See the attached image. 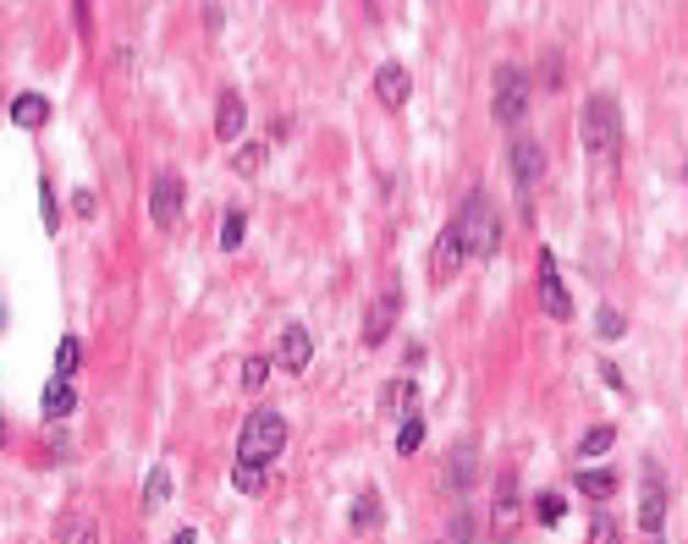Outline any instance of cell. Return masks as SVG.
I'll list each match as a JSON object with an SVG mask.
<instances>
[{
	"label": "cell",
	"instance_id": "8fae6325",
	"mask_svg": "<svg viewBox=\"0 0 688 544\" xmlns=\"http://www.w3.org/2000/svg\"><path fill=\"white\" fill-rule=\"evenodd\" d=\"M308 358H314V336H308L303 325H286V330H281V347H275V363H281L286 374H303Z\"/></svg>",
	"mask_w": 688,
	"mask_h": 544
},
{
	"label": "cell",
	"instance_id": "2e32d148",
	"mask_svg": "<svg viewBox=\"0 0 688 544\" xmlns=\"http://www.w3.org/2000/svg\"><path fill=\"white\" fill-rule=\"evenodd\" d=\"M414 396H419V385H414V379H392V385L381 390V407H386V412H397V418H408V412H414Z\"/></svg>",
	"mask_w": 688,
	"mask_h": 544
},
{
	"label": "cell",
	"instance_id": "4dcf8cb0",
	"mask_svg": "<svg viewBox=\"0 0 688 544\" xmlns=\"http://www.w3.org/2000/svg\"><path fill=\"white\" fill-rule=\"evenodd\" d=\"M78 358H83V347L67 336V341L56 347V374H72V369H78Z\"/></svg>",
	"mask_w": 688,
	"mask_h": 544
},
{
	"label": "cell",
	"instance_id": "4316f807",
	"mask_svg": "<svg viewBox=\"0 0 688 544\" xmlns=\"http://www.w3.org/2000/svg\"><path fill=\"white\" fill-rule=\"evenodd\" d=\"M518 522V495H512V478H501V495H496V528H512Z\"/></svg>",
	"mask_w": 688,
	"mask_h": 544
},
{
	"label": "cell",
	"instance_id": "44dd1931",
	"mask_svg": "<svg viewBox=\"0 0 688 544\" xmlns=\"http://www.w3.org/2000/svg\"><path fill=\"white\" fill-rule=\"evenodd\" d=\"M425 445V418L419 412H408L403 423H397V456H414Z\"/></svg>",
	"mask_w": 688,
	"mask_h": 544
},
{
	"label": "cell",
	"instance_id": "7a4b0ae2",
	"mask_svg": "<svg viewBox=\"0 0 688 544\" xmlns=\"http://www.w3.org/2000/svg\"><path fill=\"white\" fill-rule=\"evenodd\" d=\"M452 226H458L469 259H496V248H501V215H496V204L485 193H469Z\"/></svg>",
	"mask_w": 688,
	"mask_h": 544
},
{
	"label": "cell",
	"instance_id": "8d00e7d4",
	"mask_svg": "<svg viewBox=\"0 0 688 544\" xmlns=\"http://www.w3.org/2000/svg\"><path fill=\"white\" fill-rule=\"evenodd\" d=\"M650 544H666V539H661V533H650Z\"/></svg>",
	"mask_w": 688,
	"mask_h": 544
},
{
	"label": "cell",
	"instance_id": "ac0fdd59",
	"mask_svg": "<svg viewBox=\"0 0 688 544\" xmlns=\"http://www.w3.org/2000/svg\"><path fill=\"white\" fill-rule=\"evenodd\" d=\"M573 484H578L589 500H611V495H617V478H611V473H600V467H584Z\"/></svg>",
	"mask_w": 688,
	"mask_h": 544
},
{
	"label": "cell",
	"instance_id": "9c48e42d",
	"mask_svg": "<svg viewBox=\"0 0 688 544\" xmlns=\"http://www.w3.org/2000/svg\"><path fill=\"white\" fill-rule=\"evenodd\" d=\"M639 528H644V533H661V528H666V484H661V467H655V462L644 467V495H639Z\"/></svg>",
	"mask_w": 688,
	"mask_h": 544
},
{
	"label": "cell",
	"instance_id": "e0dca14e",
	"mask_svg": "<svg viewBox=\"0 0 688 544\" xmlns=\"http://www.w3.org/2000/svg\"><path fill=\"white\" fill-rule=\"evenodd\" d=\"M447 478H452V489H469V484H474V445H469V440L447 456Z\"/></svg>",
	"mask_w": 688,
	"mask_h": 544
},
{
	"label": "cell",
	"instance_id": "7c38bea8",
	"mask_svg": "<svg viewBox=\"0 0 688 544\" xmlns=\"http://www.w3.org/2000/svg\"><path fill=\"white\" fill-rule=\"evenodd\" d=\"M408 94H414V83H408V67L386 61V67L375 72V100H381L386 111H403V105H408Z\"/></svg>",
	"mask_w": 688,
	"mask_h": 544
},
{
	"label": "cell",
	"instance_id": "603a6c76",
	"mask_svg": "<svg viewBox=\"0 0 688 544\" xmlns=\"http://www.w3.org/2000/svg\"><path fill=\"white\" fill-rule=\"evenodd\" d=\"M595 336H600V341L628 336V314H622V308H600V314H595Z\"/></svg>",
	"mask_w": 688,
	"mask_h": 544
},
{
	"label": "cell",
	"instance_id": "d6986e66",
	"mask_svg": "<svg viewBox=\"0 0 688 544\" xmlns=\"http://www.w3.org/2000/svg\"><path fill=\"white\" fill-rule=\"evenodd\" d=\"M381 517H386L381 495H375V489H364V495L353 500V528H359V533H364V528H381Z\"/></svg>",
	"mask_w": 688,
	"mask_h": 544
},
{
	"label": "cell",
	"instance_id": "ba28073f",
	"mask_svg": "<svg viewBox=\"0 0 688 544\" xmlns=\"http://www.w3.org/2000/svg\"><path fill=\"white\" fill-rule=\"evenodd\" d=\"M463 259H469V248H463L458 226H447V231L436 237V248H430V286H447V281L463 270Z\"/></svg>",
	"mask_w": 688,
	"mask_h": 544
},
{
	"label": "cell",
	"instance_id": "5b68a950",
	"mask_svg": "<svg viewBox=\"0 0 688 544\" xmlns=\"http://www.w3.org/2000/svg\"><path fill=\"white\" fill-rule=\"evenodd\" d=\"M512 182H518V199H523V209H534V182L545 177V149H540V138H512Z\"/></svg>",
	"mask_w": 688,
	"mask_h": 544
},
{
	"label": "cell",
	"instance_id": "9a60e30c",
	"mask_svg": "<svg viewBox=\"0 0 688 544\" xmlns=\"http://www.w3.org/2000/svg\"><path fill=\"white\" fill-rule=\"evenodd\" d=\"M40 407H45V418H67V412L78 407V390H72V379H67V374H56V379L45 385V401H40Z\"/></svg>",
	"mask_w": 688,
	"mask_h": 544
},
{
	"label": "cell",
	"instance_id": "1f68e13d",
	"mask_svg": "<svg viewBox=\"0 0 688 544\" xmlns=\"http://www.w3.org/2000/svg\"><path fill=\"white\" fill-rule=\"evenodd\" d=\"M264 374H270V358H248V363H243V390H259Z\"/></svg>",
	"mask_w": 688,
	"mask_h": 544
},
{
	"label": "cell",
	"instance_id": "d6a6232c",
	"mask_svg": "<svg viewBox=\"0 0 688 544\" xmlns=\"http://www.w3.org/2000/svg\"><path fill=\"white\" fill-rule=\"evenodd\" d=\"M600 379H606L611 390H628V379H622V369H617V363H600Z\"/></svg>",
	"mask_w": 688,
	"mask_h": 544
},
{
	"label": "cell",
	"instance_id": "4fadbf2b",
	"mask_svg": "<svg viewBox=\"0 0 688 544\" xmlns=\"http://www.w3.org/2000/svg\"><path fill=\"white\" fill-rule=\"evenodd\" d=\"M392 325H397V292H381L375 308H370V319H364V347H381L392 336Z\"/></svg>",
	"mask_w": 688,
	"mask_h": 544
},
{
	"label": "cell",
	"instance_id": "cb8c5ba5",
	"mask_svg": "<svg viewBox=\"0 0 688 544\" xmlns=\"http://www.w3.org/2000/svg\"><path fill=\"white\" fill-rule=\"evenodd\" d=\"M578 445H584V456H606V451L617 445V429H611V423H595V429H584Z\"/></svg>",
	"mask_w": 688,
	"mask_h": 544
},
{
	"label": "cell",
	"instance_id": "5bb4252c",
	"mask_svg": "<svg viewBox=\"0 0 688 544\" xmlns=\"http://www.w3.org/2000/svg\"><path fill=\"white\" fill-rule=\"evenodd\" d=\"M45 122H50V100H45V94H18V100H12V127L40 133Z\"/></svg>",
	"mask_w": 688,
	"mask_h": 544
},
{
	"label": "cell",
	"instance_id": "d590c367",
	"mask_svg": "<svg viewBox=\"0 0 688 544\" xmlns=\"http://www.w3.org/2000/svg\"><path fill=\"white\" fill-rule=\"evenodd\" d=\"M171 544H199V539H193V528H182V533H177Z\"/></svg>",
	"mask_w": 688,
	"mask_h": 544
},
{
	"label": "cell",
	"instance_id": "7402d4cb",
	"mask_svg": "<svg viewBox=\"0 0 688 544\" xmlns=\"http://www.w3.org/2000/svg\"><path fill=\"white\" fill-rule=\"evenodd\" d=\"M166 500H171V467H155L144 484V511H160Z\"/></svg>",
	"mask_w": 688,
	"mask_h": 544
},
{
	"label": "cell",
	"instance_id": "277c9868",
	"mask_svg": "<svg viewBox=\"0 0 688 544\" xmlns=\"http://www.w3.org/2000/svg\"><path fill=\"white\" fill-rule=\"evenodd\" d=\"M529 100H534V89H529V72L523 67H496V78H490V116L501 122V127H518L523 116H529Z\"/></svg>",
	"mask_w": 688,
	"mask_h": 544
},
{
	"label": "cell",
	"instance_id": "8992f818",
	"mask_svg": "<svg viewBox=\"0 0 688 544\" xmlns=\"http://www.w3.org/2000/svg\"><path fill=\"white\" fill-rule=\"evenodd\" d=\"M534 286H540V308H545L551 319H573V297H567V286H562V270H556V253H551V248H540Z\"/></svg>",
	"mask_w": 688,
	"mask_h": 544
},
{
	"label": "cell",
	"instance_id": "e575fe53",
	"mask_svg": "<svg viewBox=\"0 0 688 544\" xmlns=\"http://www.w3.org/2000/svg\"><path fill=\"white\" fill-rule=\"evenodd\" d=\"M452 544H469V517H458V522H452Z\"/></svg>",
	"mask_w": 688,
	"mask_h": 544
},
{
	"label": "cell",
	"instance_id": "d4e9b609",
	"mask_svg": "<svg viewBox=\"0 0 688 544\" xmlns=\"http://www.w3.org/2000/svg\"><path fill=\"white\" fill-rule=\"evenodd\" d=\"M259 166H264V149H259V144H243V149L232 155V171H237V177H259Z\"/></svg>",
	"mask_w": 688,
	"mask_h": 544
},
{
	"label": "cell",
	"instance_id": "f546056e",
	"mask_svg": "<svg viewBox=\"0 0 688 544\" xmlns=\"http://www.w3.org/2000/svg\"><path fill=\"white\" fill-rule=\"evenodd\" d=\"M562 511H567V500H562V495H540V500H534V517H540L545 528H556V522H562Z\"/></svg>",
	"mask_w": 688,
	"mask_h": 544
},
{
	"label": "cell",
	"instance_id": "74e56055",
	"mask_svg": "<svg viewBox=\"0 0 688 544\" xmlns=\"http://www.w3.org/2000/svg\"><path fill=\"white\" fill-rule=\"evenodd\" d=\"M447 544H452V539H447Z\"/></svg>",
	"mask_w": 688,
	"mask_h": 544
},
{
	"label": "cell",
	"instance_id": "f1b7e54d",
	"mask_svg": "<svg viewBox=\"0 0 688 544\" xmlns=\"http://www.w3.org/2000/svg\"><path fill=\"white\" fill-rule=\"evenodd\" d=\"M61 544H100V528L83 522V517H72V522L61 528Z\"/></svg>",
	"mask_w": 688,
	"mask_h": 544
},
{
	"label": "cell",
	"instance_id": "836d02e7",
	"mask_svg": "<svg viewBox=\"0 0 688 544\" xmlns=\"http://www.w3.org/2000/svg\"><path fill=\"white\" fill-rule=\"evenodd\" d=\"M72 209L89 220V215H94V193H89V188H83V193H72Z\"/></svg>",
	"mask_w": 688,
	"mask_h": 544
},
{
	"label": "cell",
	"instance_id": "83f0119b",
	"mask_svg": "<svg viewBox=\"0 0 688 544\" xmlns=\"http://www.w3.org/2000/svg\"><path fill=\"white\" fill-rule=\"evenodd\" d=\"M589 544H622V528H617V517H606V511H600V517L589 522Z\"/></svg>",
	"mask_w": 688,
	"mask_h": 544
},
{
	"label": "cell",
	"instance_id": "6da1fadb",
	"mask_svg": "<svg viewBox=\"0 0 688 544\" xmlns=\"http://www.w3.org/2000/svg\"><path fill=\"white\" fill-rule=\"evenodd\" d=\"M578 144H584L589 160L617 166V155H622V116H617L611 94H589L584 100V111H578Z\"/></svg>",
	"mask_w": 688,
	"mask_h": 544
},
{
	"label": "cell",
	"instance_id": "3957f363",
	"mask_svg": "<svg viewBox=\"0 0 688 544\" xmlns=\"http://www.w3.org/2000/svg\"><path fill=\"white\" fill-rule=\"evenodd\" d=\"M281 445H286V418H281L275 407H259V412H248V423H243L237 462L264 467V462H275V456H281Z\"/></svg>",
	"mask_w": 688,
	"mask_h": 544
},
{
	"label": "cell",
	"instance_id": "484cf974",
	"mask_svg": "<svg viewBox=\"0 0 688 544\" xmlns=\"http://www.w3.org/2000/svg\"><path fill=\"white\" fill-rule=\"evenodd\" d=\"M232 484H237V495H259V489H264V467H253V462H237Z\"/></svg>",
	"mask_w": 688,
	"mask_h": 544
},
{
	"label": "cell",
	"instance_id": "ffe728a7",
	"mask_svg": "<svg viewBox=\"0 0 688 544\" xmlns=\"http://www.w3.org/2000/svg\"><path fill=\"white\" fill-rule=\"evenodd\" d=\"M243 237H248V215H243V209H226V215H221V248L237 253Z\"/></svg>",
	"mask_w": 688,
	"mask_h": 544
},
{
	"label": "cell",
	"instance_id": "30bf717a",
	"mask_svg": "<svg viewBox=\"0 0 688 544\" xmlns=\"http://www.w3.org/2000/svg\"><path fill=\"white\" fill-rule=\"evenodd\" d=\"M243 127H248V105H243L237 89H226V94L215 100V138L232 149V144H243Z\"/></svg>",
	"mask_w": 688,
	"mask_h": 544
},
{
	"label": "cell",
	"instance_id": "52a82bcc",
	"mask_svg": "<svg viewBox=\"0 0 688 544\" xmlns=\"http://www.w3.org/2000/svg\"><path fill=\"white\" fill-rule=\"evenodd\" d=\"M149 215H155L160 231H171V226L182 220V177H177V171H160V177H155V188H149Z\"/></svg>",
	"mask_w": 688,
	"mask_h": 544
}]
</instances>
